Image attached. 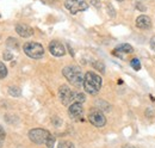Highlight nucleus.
<instances>
[{
  "mask_svg": "<svg viewBox=\"0 0 155 148\" xmlns=\"http://www.w3.org/2000/svg\"><path fill=\"white\" fill-rule=\"evenodd\" d=\"M84 89L90 94H97L101 89V78L94 72H87L84 76Z\"/></svg>",
  "mask_w": 155,
  "mask_h": 148,
  "instance_id": "1",
  "label": "nucleus"
},
{
  "mask_svg": "<svg viewBox=\"0 0 155 148\" xmlns=\"http://www.w3.org/2000/svg\"><path fill=\"white\" fill-rule=\"evenodd\" d=\"M62 73L64 75V78L68 80V82H71L73 86L80 87L84 85V75L78 66H67L63 68Z\"/></svg>",
  "mask_w": 155,
  "mask_h": 148,
  "instance_id": "2",
  "label": "nucleus"
},
{
  "mask_svg": "<svg viewBox=\"0 0 155 148\" xmlns=\"http://www.w3.org/2000/svg\"><path fill=\"white\" fill-rule=\"evenodd\" d=\"M23 50L26 55L31 59H41L44 55V48L42 47V44H39L37 42H28L23 45Z\"/></svg>",
  "mask_w": 155,
  "mask_h": 148,
  "instance_id": "3",
  "label": "nucleus"
},
{
  "mask_svg": "<svg viewBox=\"0 0 155 148\" xmlns=\"http://www.w3.org/2000/svg\"><path fill=\"white\" fill-rule=\"evenodd\" d=\"M50 133L45 129H41V128H36V129H31L29 131V137L32 142L37 143V145H43L47 142L48 137H49Z\"/></svg>",
  "mask_w": 155,
  "mask_h": 148,
  "instance_id": "4",
  "label": "nucleus"
},
{
  "mask_svg": "<svg viewBox=\"0 0 155 148\" xmlns=\"http://www.w3.org/2000/svg\"><path fill=\"white\" fill-rule=\"evenodd\" d=\"M64 6L72 15H75L80 11H86L88 8V4L85 0H66Z\"/></svg>",
  "mask_w": 155,
  "mask_h": 148,
  "instance_id": "5",
  "label": "nucleus"
},
{
  "mask_svg": "<svg viewBox=\"0 0 155 148\" xmlns=\"http://www.w3.org/2000/svg\"><path fill=\"white\" fill-rule=\"evenodd\" d=\"M88 121L97 128H101L106 124V117L98 109H92L88 112Z\"/></svg>",
  "mask_w": 155,
  "mask_h": 148,
  "instance_id": "6",
  "label": "nucleus"
},
{
  "mask_svg": "<svg viewBox=\"0 0 155 148\" xmlns=\"http://www.w3.org/2000/svg\"><path fill=\"white\" fill-rule=\"evenodd\" d=\"M74 96H75V92H73L66 85H62L58 89V97L63 105H71L72 103H74Z\"/></svg>",
  "mask_w": 155,
  "mask_h": 148,
  "instance_id": "7",
  "label": "nucleus"
},
{
  "mask_svg": "<svg viewBox=\"0 0 155 148\" xmlns=\"http://www.w3.org/2000/svg\"><path fill=\"white\" fill-rule=\"evenodd\" d=\"M49 52L54 56H63L66 54V48L60 41H51L49 43Z\"/></svg>",
  "mask_w": 155,
  "mask_h": 148,
  "instance_id": "8",
  "label": "nucleus"
},
{
  "mask_svg": "<svg viewBox=\"0 0 155 148\" xmlns=\"http://www.w3.org/2000/svg\"><path fill=\"white\" fill-rule=\"evenodd\" d=\"M68 113H69L71 118L80 119L82 117V113H84V109H82L81 103H72L68 108Z\"/></svg>",
  "mask_w": 155,
  "mask_h": 148,
  "instance_id": "9",
  "label": "nucleus"
},
{
  "mask_svg": "<svg viewBox=\"0 0 155 148\" xmlns=\"http://www.w3.org/2000/svg\"><path fill=\"white\" fill-rule=\"evenodd\" d=\"M16 31L20 37H30L34 35V29L26 24H17L16 25Z\"/></svg>",
  "mask_w": 155,
  "mask_h": 148,
  "instance_id": "10",
  "label": "nucleus"
},
{
  "mask_svg": "<svg viewBox=\"0 0 155 148\" xmlns=\"http://www.w3.org/2000/svg\"><path fill=\"white\" fill-rule=\"evenodd\" d=\"M135 24L138 29L147 30V29H149V28L152 26V20H150V18H149L148 16H144V15H143V16H140V17L136 18Z\"/></svg>",
  "mask_w": 155,
  "mask_h": 148,
  "instance_id": "11",
  "label": "nucleus"
},
{
  "mask_svg": "<svg viewBox=\"0 0 155 148\" xmlns=\"http://www.w3.org/2000/svg\"><path fill=\"white\" fill-rule=\"evenodd\" d=\"M134 52V48L128 44V43H123V44H119L118 47H116V49L114 50V54L117 55L118 57H122V54H130Z\"/></svg>",
  "mask_w": 155,
  "mask_h": 148,
  "instance_id": "12",
  "label": "nucleus"
},
{
  "mask_svg": "<svg viewBox=\"0 0 155 148\" xmlns=\"http://www.w3.org/2000/svg\"><path fill=\"white\" fill-rule=\"evenodd\" d=\"M8 93H10V96H13V97H20L21 90L18 86H10L8 87Z\"/></svg>",
  "mask_w": 155,
  "mask_h": 148,
  "instance_id": "13",
  "label": "nucleus"
},
{
  "mask_svg": "<svg viewBox=\"0 0 155 148\" xmlns=\"http://www.w3.org/2000/svg\"><path fill=\"white\" fill-rule=\"evenodd\" d=\"M86 100V97H85V94L84 93H75V96H74V103H84Z\"/></svg>",
  "mask_w": 155,
  "mask_h": 148,
  "instance_id": "14",
  "label": "nucleus"
},
{
  "mask_svg": "<svg viewBox=\"0 0 155 148\" xmlns=\"http://www.w3.org/2000/svg\"><path fill=\"white\" fill-rule=\"evenodd\" d=\"M58 148H75V146L71 141H61L58 143Z\"/></svg>",
  "mask_w": 155,
  "mask_h": 148,
  "instance_id": "15",
  "label": "nucleus"
},
{
  "mask_svg": "<svg viewBox=\"0 0 155 148\" xmlns=\"http://www.w3.org/2000/svg\"><path fill=\"white\" fill-rule=\"evenodd\" d=\"M130 65H131V67H133L135 71H140V68H141V63H140V60H138V59H136V57L131 60Z\"/></svg>",
  "mask_w": 155,
  "mask_h": 148,
  "instance_id": "16",
  "label": "nucleus"
},
{
  "mask_svg": "<svg viewBox=\"0 0 155 148\" xmlns=\"http://www.w3.org/2000/svg\"><path fill=\"white\" fill-rule=\"evenodd\" d=\"M45 145H47V147L48 148H54V145H55V137H54L53 135H49V137H48Z\"/></svg>",
  "mask_w": 155,
  "mask_h": 148,
  "instance_id": "17",
  "label": "nucleus"
},
{
  "mask_svg": "<svg viewBox=\"0 0 155 148\" xmlns=\"http://www.w3.org/2000/svg\"><path fill=\"white\" fill-rule=\"evenodd\" d=\"M6 75H7V68L2 62H0V79L5 78Z\"/></svg>",
  "mask_w": 155,
  "mask_h": 148,
  "instance_id": "18",
  "label": "nucleus"
},
{
  "mask_svg": "<svg viewBox=\"0 0 155 148\" xmlns=\"http://www.w3.org/2000/svg\"><path fill=\"white\" fill-rule=\"evenodd\" d=\"M11 44H12V45L15 44V45H16V48H18V42H17L13 37H10V38L7 39V47H11Z\"/></svg>",
  "mask_w": 155,
  "mask_h": 148,
  "instance_id": "19",
  "label": "nucleus"
},
{
  "mask_svg": "<svg viewBox=\"0 0 155 148\" xmlns=\"http://www.w3.org/2000/svg\"><path fill=\"white\" fill-rule=\"evenodd\" d=\"M94 67L97 68L98 71H100L101 73H104V72H105V68H104V65H103L101 62H96V63H94Z\"/></svg>",
  "mask_w": 155,
  "mask_h": 148,
  "instance_id": "20",
  "label": "nucleus"
},
{
  "mask_svg": "<svg viewBox=\"0 0 155 148\" xmlns=\"http://www.w3.org/2000/svg\"><path fill=\"white\" fill-rule=\"evenodd\" d=\"M2 56H4V60H6V61H10V60L13 57V55H12L10 52H4V53H2Z\"/></svg>",
  "mask_w": 155,
  "mask_h": 148,
  "instance_id": "21",
  "label": "nucleus"
},
{
  "mask_svg": "<svg viewBox=\"0 0 155 148\" xmlns=\"http://www.w3.org/2000/svg\"><path fill=\"white\" fill-rule=\"evenodd\" d=\"M5 136H6V134H5V130H4V128L0 126V142L5 139Z\"/></svg>",
  "mask_w": 155,
  "mask_h": 148,
  "instance_id": "22",
  "label": "nucleus"
},
{
  "mask_svg": "<svg viewBox=\"0 0 155 148\" xmlns=\"http://www.w3.org/2000/svg\"><path fill=\"white\" fill-rule=\"evenodd\" d=\"M136 7H137L140 11H146V10H147V7H146L144 5H142V4H140V2L136 4Z\"/></svg>",
  "mask_w": 155,
  "mask_h": 148,
  "instance_id": "23",
  "label": "nucleus"
},
{
  "mask_svg": "<svg viewBox=\"0 0 155 148\" xmlns=\"http://www.w3.org/2000/svg\"><path fill=\"white\" fill-rule=\"evenodd\" d=\"M150 47H152V49L155 52V36L152 37V39H150Z\"/></svg>",
  "mask_w": 155,
  "mask_h": 148,
  "instance_id": "24",
  "label": "nucleus"
},
{
  "mask_svg": "<svg viewBox=\"0 0 155 148\" xmlns=\"http://www.w3.org/2000/svg\"><path fill=\"white\" fill-rule=\"evenodd\" d=\"M123 148H137V147H135V146H131V145H124V146H123Z\"/></svg>",
  "mask_w": 155,
  "mask_h": 148,
  "instance_id": "25",
  "label": "nucleus"
},
{
  "mask_svg": "<svg viewBox=\"0 0 155 148\" xmlns=\"http://www.w3.org/2000/svg\"><path fill=\"white\" fill-rule=\"evenodd\" d=\"M118 1H123V0H118Z\"/></svg>",
  "mask_w": 155,
  "mask_h": 148,
  "instance_id": "26",
  "label": "nucleus"
},
{
  "mask_svg": "<svg viewBox=\"0 0 155 148\" xmlns=\"http://www.w3.org/2000/svg\"><path fill=\"white\" fill-rule=\"evenodd\" d=\"M0 146H1V145H0Z\"/></svg>",
  "mask_w": 155,
  "mask_h": 148,
  "instance_id": "27",
  "label": "nucleus"
}]
</instances>
